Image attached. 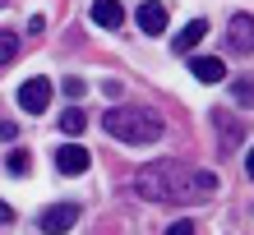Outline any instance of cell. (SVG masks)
I'll return each instance as SVG.
<instances>
[{"mask_svg": "<svg viewBox=\"0 0 254 235\" xmlns=\"http://www.w3.org/2000/svg\"><path fill=\"white\" fill-rule=\"evenodd\" d=\"M93 23L97 28H121L125 23V9H121V0H93Z\"/></svg>", "mask_w": 254, "mask_h": 235, "instance_id": "10", "label": "cell"}, {"mask_svg": "<svg viewBox=\"0 0 254 235\" xmlns=\"http://www.w3.org/2000/svg\"><path fill=\"white\" fill-rule=\"evenodd\" d=\"M245 175L254 180V148H250V157H245Z\"/></svg>", "mask_w": 254, "mask_h": 235, "instance_id": "19", "label": "cell"}, {"mask_svg": "<svg viewBox=\"0 0 254 235\" xmlns=\"http://www.w3.org/2000/svg\"><path fill=\"white\" fill-rule=\"evenodd\" d=\"M9 222H14V208H9L5 198H0V226H9Z\"/></svg>", "mask_w": 254, "mask_h": 235, "instance_id": "18", "label": "cell"}, {"mask_svg": "<svg viewBox=\"0 0 254 235\" xmlns=\"http://www.w3.org/2000/svg\"><path fill=\"white\" fill-rule=\"evenodd\" d=\"M74 222H79V203H56V208L42 212V231L47 235H65Z\"/></svg>", "mask_w": 254, "mask_h": 235, "instance_id": "4", "label": "cell"}, {"mask_svg": "<svg viewBox=\"0 0 254 235\" xmlns=\"http://www.w3.org/2000/svg\"><path fill=\"white\" fill-rule=\"evenodd\" d=\"M102 129L121 143H157L167 125H162V115L153 106H111L102 115Z\"/></svg>", "mask_w": 254, "mask_h": 235, "instance_id": "2", "label": "cell"}, {"mask_svg": "<svg viewBox=\"0 0 254 235\" xmlns=\"http://www.w3.org/2000/svg\"><path fill=\"white\" fill-rule=\"evenodd\" d=\"M19 55V33H0V65H9Z\"/></svg>", "mask_w": 254, "mask_h": 235, "instance_id": "14", "label": "cell"}, {"mask_svg": "<svg viewBox=\"0 0 254 235\" xmlns=\"http://www.w3.org/2000/svg\"><path fill=\"white\" fill-rule=\"evenodd\" d=\"M88 148H79V143H65V148H56V171L61 175H83L88 171Z\"/></svg>", "mask_w": 254, "mask_h": 235, "instance_id": "5", "label": "cell"}, {"mask_svg": "<svg viewBox=\"0 0 254 235\" xmlns=\"http://www.w3.org/2000/svg\"><path fill=\"white\" fill-rule=\"evenodd\" d=\"M19 106L28 111V115H42L51 106V83L47 79H28L23 88H19Z\"/></svg>", "mask_w": 254, "mask_h": 235, "instance_id": "3", "label": "cell"}, {"mask_svg": "<svg viewBox=\"0 0 254 235\" xmlns=\"http://www.w3.org/2000/svg\"><path fill=\"white\" fill-rule=\"evenodd\" d=\"M203 37H208V19H190V23L181 28V33H176V42H171V51H176V55H190V51L199 47Z\"/></svg>", "mask_w": 254, "mask_h": 235, "instance_id": "7", "label": "cell"}, {"mask_svg": "<svg viewBox=\"0 0 254 235\" xmlns=\"http://www.w3.org/2000/svg\"><path fill=\"white\" fill-rule=\"evenodd\" d=\"M83 125H88V115H83L79 106H69V111L61 115V134H69V139H79V134H83Z\"/></svg>", "mask_w": 254, "mask_h": 235, "instance_id": "11", "label": "cell"}, {"mask_svg": "<svg viewBox=\"0 0 254 235\" xmlns=\"http://www.w3.org/2000/svg\"><path fill=\"white\" fill-rule=\"evenodd\" d=\"M134 194L148 203H199L217 194V175L199 166H181V161H153L134 175Z\"/></svg>", "mask_w": 254, "mask_h": 235, "instance_id": "1", "label": "cell"}, {"mask_svg": "<svg viewBox=\"0 0 254 235\" xmlns=\"http://www.w3.org/2000/svg\"><path fill=\"white\" fill-rule=\"evenodd\" d=\"M134 19H139V28L148 37H157V33H167V5H162V0H143L139 5V14H134Z\"/></svg>", "mask_w": 254, "mask_h": 235, "instance_id": "6", "label": "cell"}, {"mask_svg": "<svg viewBox=\"0 0 254 235\" xmlns=\"http://www.w3.org/2000/svg\"><path fill=\"white\" fill-rule=\"evenodd\" d=\"M227 47H231V51H254V19H250V14H236V19H231Z\"/></svg>", "mask_w": 254, "mask_h": 235, "instance_id": "8", "label": "cell"}, {"mask_svg": "<svg viewBox=\"0 0 254 235\" xmlns=\"http://www.w3.org/2000/svg\"><path fill=\"white\" fill-rule=\"evenodd\" d=\"M213 125H222V148H236V120H231V115L227 111H213Z\"/></svg>", "mask_w": 254, "mask_h": 235, "instance_id": "13", "label": "cell"}, {"mask_svg": "<svg viewBox=\"0 0 254 235\" xmlns=\"http://www.w3.org/2000/svg\"><path fill=\"white\" fill-rule=\"evenodd\" d=\"M14 134H19V125H9V120H0V139L14 143Z\"/></svg>", "mask_w": 254, "mask_h": 235, "instance_id": "17", "label": "cell"}, {"mask_svg": "<svg viewBox=\"0 0 254 235\" xmlns=\"http://www.w3.org/2000/svg\"><path fill=\"white\" fill-rule=\"evenodd\" d=\"M167 235H194V222H176V226H167Z\"/></svg>", "mask_w": 254, "mask_h": 235, "instance_id": "16", "label": "cell"}, {"mask_svg": "<svg viewBox=\"0 0 254 235\" xmlns=\"http://www.w3.org/2000/svg\"><path fill=\"white\" fill-rule=\"evenodd\" d=\"M5 171H9V175H19V180H23V175L33 171V157H28V148H14V152L5 157Z\"/></svg>", "mask_w": 254, "mask_h": 235, "instance_id": "12", "label": "cell"}, {"mask_svg": "<svg viewBox=\"0 0 254 235\" xmlns=\"http://www.w3.org/2000/svg\"><path fill=\"white\" fill-rule=\"evenodd\" d=\"M190 74L199 83H222L227 79V65H222L217 55H190Z\"/></svg>", "mask_w": 254, "mask_h": 235, "instance_id": "9", "label": "cell"}, {"mask_svg": "<svg viewBox=\"0 0 254 235\" xmlns=\"http://www.w3.org/2000/svg\"><path fill=\"white\" fill-rule=\"evenodd\" d=\"M5 5H9V0H0V9H5Z\"/></svg>", "mask_w": 254, "mask_h": 235, "instance_id": "20", "label": "cell"}, {"mask_svg": "<svg viewBox=\"0 0 254 235\" xmlns=\"http://www.w3.org/2000/svg\"><path fill=\"white\" fill-rule=\"evenodd\" d=\"M231 97L241 101V106H254V83H250V79H236V83H231Z\"/></svg>", "mask_w": 254, "mask_h": 235, "instance_id": "15", "label": "cell"}]
</instances>
